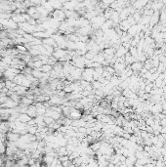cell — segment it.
<instances>
[{"label":"cell","mask_w":166,"mask_h":167,"mask_svg":"<svg viewBox=\"0 0 166 167\" xmlns=\"http://www.w3.org/2000/svg\"><path fill=\"white\" fill-rule=\"evenodd\" d=\"M51 16L52 18H54L55 20L57 21H59V22H64V21H66V14H65V11H64L63 9H55L53 13H51Z\"/></svg>","instance_id":"1"},{"label":"cell","mask_w":166,"mask_h":167,"mask_svg":"<svg viewBox=\"0 0 166 167\" xmlns=\"http://www.w3.org/2000/svg\"><path fill=\"white\" fill-rule=\"evenodd\" d=\"M31 118H32V117H30L27 113H20V114H19V117H18V120L22 121V122L27 123L28 122V120H30Z\"/></svg>","instance_id":"5"},{"label":"cell","mask_w":166,"mask_h":167,"mask_svg":"<svg viewBox=\"0 0 166 167\" xmlns=\"http://www.w3.org/2000/svg\"><path fill=\"white\" fill-rule=\"evenodd\" d=\"M4 82H5V87L8 88L9 90H13L16 87V85H17L13 80H9V79H5Z\"/></svg>","instance_id":"7"},{"label":"cell","mask_w":166,"mask_h":167,"mask_svg":"<svg viewBox=\"0 0 166 167\" xmlns=\"http://www.w3.org/2000/svg\"><path fill=\"white\" fill-rule=\"evenodd\" d=\"M101 146H102V142H95V143L91 144L90 148L93 149L94 152H98L100 149V148H101Z\"/></svg>","instance_id":"9"},{"label":"cell","mask_w":166,"mask_h":167,"mask_svg":"<svg viewBox=\"0 0 166 167\" xmlns=\"http://www.w3.org/2000/svg\"><path fill=\"white\" fill-rule=\"evenodd\" d=\"M11 19L15 22H17L18 25H19V24H21V22H26V18L24 17V14H13Z\"/></svg>","instance_id":"3"},{"label":"cell","mask_w":166,"mask_h":167,"mask_svg":"<svg viewBox=\"0 0 166 167\" xmlns=\"http://www.w3.org/2000/svg\"><path fill=\"white\" fill-rule=\"evenodd\" d=\"M20 134L19 133H15V132H13V131H9L6 133V138H7L8 141H11V142H16L19 140V138H20Z\"/></svg>","instance_id":"2"},{"label":"cell","mask_w":166,"mask_h":167,"mask_svg":"<svg viewBox=\"0 0 166 167\" xmlns=\"http://www.w3.org/2000/svg\"><path fill=\"white\" fill-rule=\"evenodd\" d=\"M31 3H32L33 6H38V5H41V0H30Z\"/></svg>","instance_id":"13"},{"label":"cell","mask_w":166,"mask_h":167,"mask_svg":"<svg viewBox=\"0 0 166 167\" xmlns=\"http://www.w3.org/2000/svg\"><path fill=\"white\" fill-rule=\"evenodd\" d=\"M130 67L132 68V71H134V72H137V71H140L141 70H142V67H143V64L141 63V62L136 61V62H134L133 64L130 65Z\"/></svg>","instance_id":"4"},{"label":"cell","mask_w":166,"mask_h":167,"mask_svg":"<svg viewBox=\"0 0 166 167\" xmlns=\"http://www.w3.org/2000/svg\"><path fill=\"white\" fill-rule=\"evenodd\" d=\"M55 121V119L53 118V117H51V116H45L44 115V122L45 124L48 126V125H50L52 122H54Z\"/></svg>","instance_id":"12"},{"label":"cell","mask_w":166,"mask_h":167,"mask_svg":"<svg viewBox=\"0 0 166 167\" xmlns=\"http://www.w3.org/2000/svg\"><path fill=\"white\" fill-rule=\"evenodd\" d=\"M41 71H43V72H50V71L53 70V66L52 65H50V64H44L42 67L39 68Z\"/></svg>","instance_id":"8"},{"label":"cell","mask_w":166,"mask_h":167,"mask_svg":"<svg viewBox=\"0 0 166 167\" xmlns=\"http://www.w3.org/2000/svg\"><path fill=\"white\" fill-rule=\"evenodd\" d=\"M16 48L18 50L20 53H26V52H28V50L26 48L25 44H17L16 45Z\"/></svg>","instance_id":"10"},{"label":"cell","mask_w":166,"mask_h":167,"mask_svg":"<svg viewBox=\"0 0 166 167\" xmlns=\"http://www.w3.org/2000/svg\"><path fill=\"white\" fill-rule=\"evenodd\" d=\"M27 133L30 134H36L37 133V125H33V126H27Z\"/></svg>","instance_id":"11"},{"label":"cell","mask_w":166,"mask_h":167,"mask_svg":"<svg viewBox=\"0 0 166 167\" xmlns=\"http://www.w3.org/2000/svg\"><path fill=\"white\" fill-rule=\"evenodd\" d=\"M49 3L51 4L54 9H63V4L59 0H50Z\"/></svg>","instance_id":"6"}]
</instances>
